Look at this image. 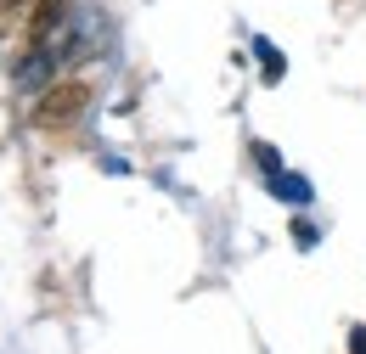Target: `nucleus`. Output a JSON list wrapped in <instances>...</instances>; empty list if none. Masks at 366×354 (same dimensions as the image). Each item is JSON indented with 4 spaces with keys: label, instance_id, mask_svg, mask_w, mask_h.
Instances as JSON below:
<instances>
[{
    "label": "nucleus",
    "instance_id": "f257e3e1",
    "mask_svg": "<svg viewBox=\"0 0 366 354\" xmlns=\"http://www.w3.org/2000/svg\"><path fill=\"white\" fill-rule=\"evenodd\" d=\"M85 107H91V85H85V79H62V85H51L46 96L34 101V124H40V130H62V124H74Z\"/></svg>",
    "mask_w": 366,
    "mask_h": 354
},
{
    "label": "nucleus",
    "instance_id": "f03ea898",
    "mask_svg": "<svg viewBox=\"0 0 366 354\" xmlns=\"http://www.w3.org/2000/svg\"><path fill=\"white\" fill-rule=\"evenodd\" d=\"M62 17H68V0H40V6H34V17H29V40L46 45L51 34L62 29Z\"/></svg>",
    "mask_w": 366,
    "mask_h": 354
}]
</instances>
